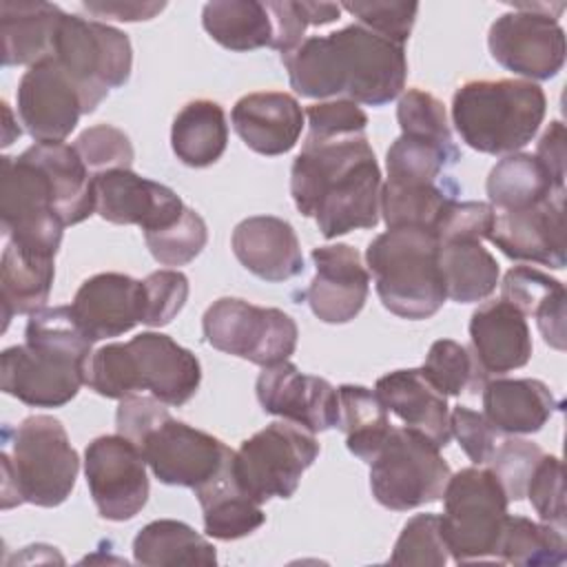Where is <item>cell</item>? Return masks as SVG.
<instances>
[{
  "label": "cell",
  "mask_w": 567,
  "mask_h": 567,
  "mask_svg": "<svg viewBox=\"0 0 567 567\" xmlns=\"http://www.w3.org/2000/svg\"><path fill=\"white\" fill-rule=\"evenodd\" d=\"M381 171L363 135L306 137L290 168V195L321 235L334 239L374 228L381 215Z\"/></svg>",
  "instance_id": "cell-2"
},
{
  "label": "cell",
  "mask_w": 567,
  "mask_h": 567,
  "mask_svg": "<svg viewBox=\"0 0 567 567\" xmlns=\"http://www.w3.org/2000/svg\"><path fill=\"white\" fill-rule=\"evenodd\" d=\"M423 377L445 396H458L463 392H478L489 381L474 352L452 339H439L430 346L421 365Z\"/></svg>",
  "instance_id": "cell-41"
},
{
  "label": "cell",
  "mask_w": 567,
  "mask_h": 567,
  "mask_svg": "<svg viewBox=\"0 0 567 567\" xmlns=\"http://www.w3.org/2000/svg\"><path fill=\"white\" fill-rule=\"evenodd\" d=\"M543 454L545 452L536 443L525 439L509 436L498 441L487 465L498 476L509 501H520L525 496L529 476L536 463L543 458Z\"/></svg>",
  "instance_id": "cell-48"
},
{
  "label": "cell",
  "mask_w": 567,
  "mask_h": 567,
  "mask_svg": "<svg viewBox=\"0 0 567 567\" xmlns=\"http://www.w3.org/2000/svg\"><path fill=\"white\" fill-rule=\"evenodd\" d=\"M315 277L306 301L323 323H348L365 306L370 275L361 255L348 244H328L312 250Z\"/></svg>",
  "instance_id": "cell-21"
},
{
  "label": "cell",
  "mask_w": 567,
  "mask_h": 567,
  "mask_svg": "<svg viewBox=\"0 0 567 567\" xmlns=\"http://www.w3.org/2000/svg\"><path fill=\"white\" fill-rule=\"evenodd\" d=\"M496 210L485 202H454L441 226L436 228L439 241H454V239H472L483 241L489 237L494 228Z\"/></svg>",
  "instance_id": "cell-54"
},
{
  "label": "cell",
  "mask_w": 567,
  "mask_h": 567,
  "mask_svg": "<svg viewBox=\"0 0 567 567\" xmlns=\"http://www.w3.org/2000/svg\"><path fill=\"white\" fill-rule=\"evenodd\" d=\"M496 560L523 567H556L567 560L565 534L525 516L505 518Z\"/></svg>",
  "instance_id": "cell-40"
},
{
  "label": "cell",
  "mask_w": 567,
  "mask_h": 567,
  "mask_svg": "<svg viewBox=\"0 0 567 567\" xmlns=\"http://www.w3.org/2000/svg\"><path fill=\"white\" fill-rule=\"evenodd\" d=\"M450 558L439 514H416L412 516L392 549V565H421V567H443Z\"/></svg>",
  "instance_id": "cell-45"
},
{
  "label": "cell",
  "mask_w": 567,
  "mask_h": 567,
  "mask_svg": "<svg viewBox=\"0 0 567 567\" xmlns=\"http://www.w3.org/2000/svg\"><path fill=\"white\" fill-rule=\"evenodd\" d=\"M441 532L454 563L496 558L507 494L489 467H463L443 489Z\"/></svg>",
  "instance_id": "cell-8"
},
{
  "label": "cell",
  "mask_w": 567,
  "mask_h": 567,
  "mask_svg": "<svg viewBox=\"0 0 567 567\" xmlns=\"http://www.w3.org/2000/svg\"><path fill=\"white\" fill-rule=\"evenodd\" d=\"M489 206L496 213L532 208L554 193L565 190L532 153H512L496 162L487 177Z\"/></svg>",
  "instance_id": "cell-33"
},
{
  "label": "cell",
  "mask_w": 567,
  "mask_h": 567,
  "mask_svg": "<svg viewBox=\"0 0 567 567\" xmlns=\"http://www.w3.org/2000/svg\"><path fill=\"white\" fill-rule=\"evenodd\" d=\"M22 157L47 175L64 226H75L95 213L93 175L73 144L35 142Z\"/></svg>",
  "instance_id": "cell-27"
},
{
  "label": "cell",
  "mask_w": 567,
  "mask_h": 567,
  "mask_svg": "<svg viewBox=\"0 0 567 567\" xmlns=\"http://www.w3.org/2000/svg\"><path fill=\"white\" fill-rule=\"evenodd\" d=\"M255 390L264 412L292 421L315 434L339 425L337 388L321 377L301 372L290 361L264 368Z\"/></svg>",
  "instance_id": "cell-18"
},
{
  "label": "cell",
  "mask_w": 567,
  "mask_h": 567,
  "mask_svg": "<svg viewBox=\"0 0 567 567\" xmlns=\"http://www.w3.org/2000/svg\"><path fill=\"white\" fill-rule=\"evenodd\" d=\"M481 392L483 414L501 434H534L560 410V401L538 379H492Z\"/></svg>",
  "instance_id": "cell-28"
},
{
  "label": "cell",
  "mask_w": 567,
  "mask_h": 567,
  "mask_svg": "<svg viewBox=\"0 0 567 567\" xmlns=\"http://www.w3.org/2000/svg\"><path fill=\"white\" fill-rule=\"evenodd\" d=\"M543 166L551 173L556 184L565 186V126L560 120L549 122L547 131L540 135L534 153Z\"/></svg>",
  "instance_id": "cell-55"
},
{
  "label": "cell",
  "mask_w": 567,
  "mask_h": 567,
  "mask_svg": "<svg viewBox=\"0 0 567 567\" xmlns=\"http://www.w3.org/2000/svg\"><path fill=\"white\" fill-rule=\"evenodd\" d=\"M454 202L456 186L450 179L445 184L385 179L381 186V215L388 228H421L436 233Z\"/></svg>",
  "instance_id": "cell-35"
},
{
  "label": "cell",
  "mask_w": 567,
  "mask_h": 567,
  "mask_svg": "<svg viewBox=\"0 0 567 567\" xmlns=\"http://www.w3.org/2000/svg\"><path fill=\"white\" fill-rule=\"evenodd\" d=\"M439 264L445 295L456 303L483 301L498 286V264L481 241H439Z\"/></svg>",
  "instance_id": "cell-36"
},
{
  "label": "cell",
  "mask_w": 567,
  "mask_h": 567,
  "mask_svg": "<svg viewBox=\"0 0 567 567\" xmlns=\"http://www.w3.org/2000/svg\"><path fill=\"white\" fill-rule=\"evenodd\" d=\"M396 120L401 126V135L419 137L425 142H434L445 148H456L447 122V113L441 100L421 89H408L399 97Z\"/></svg>",
  "instance_id": "cell-46"
},
{
  "label": "cell",
  "mask_w": 567,
  "mask_h": 567,
  "mask_svg": "<svg viewBox=\"0 0 567 567\" xmlns=\"http://www.w3.org/2000/svg\"><path fill=\"white\" fill-rule=\"evenodd\" d=\"M341 9L352 13L361 27H365L396 44H405V40L412 33L416 13H419L416 2H392V0L343 2Z\"/></svg>",
  "instance_id": "cell-50"
},
{
  "label": "cell",
  "mask_w": 567,
  "mask_h": 567,
  "mask_svg": "<svg viewBox=\"0 0 567 567\" xmlns=\"http://www.w3.org/2000/svg\"><path fill=\"white\" fill-rule=\"evenodd\" d=\"M133 443L159 483L193 492L210 481L233 452L217 436L173 419L166 408Z\"/></svg>",
  "instance_id": "cell-15"
},
{
  "label": "cell",
  "mask_w": 567,
  "mask_h": 567,
  "mask_svg": "<svg viewBox=\"0 0 567 567\" xmlns=\"http://www.w3.org/2000/svg\"><path fill=\"white\" fill-rule=\"evenodd\" d=\"M2 111H4V131H2V146H9L13 144L16 137L22 135V128L13 124V117H11V109L7 102H2Z\"/></svg>",
  "instance_id": "cell-57"
},
{
  "label": "cell",
  "mask_w": 567,
  "mask_h": 567,
  "mask_svg": "<svg viewBox=\"0 0 567 567\" xmlns=\"http://www.w3.org/2000/svg\"><path fill=\"white\" fill-rule=\"evenodd\" d=\"M144 319L151 328L168 326L188 299V279L179 270H155L144 281Z\"/></svg>",
  "instance_id": "cell-51"
},
{
  "label": "cell",
  "mask_w": 567,
  "mask_h": 567,
  "mask_svg": "<svg viewBox=\"0 0 567 567\" xmlns=\"http://www.w3.org/2000/svg\"><path fill=\"white\" fill-rule=\"evenodd\" d=\"M144 241L153 259L162 266H184L204 250L208 228L202 215L186 206L179 219L171 226L144 233Z\"/></svg>",
  "instance_id": "cell-43"
},
{
  "label": "cell",
  "mask_w": 567,
  "mask_h": 567,
  "mask_svg": "<svg viewBox=\"0 0 567 567\" xmlns=\"http://www.w3.org/2000/svg\"><path fill=\"white\" fill-rule=\"evenodd\" d=\"M202 381L197 357L162 332L106 343L86 363V385L106 399L151 392L166 405L190 401Z\"/></svg>",
  "instance_id": "cell-4"
},
{
  "label": "cell",
  "mask_w": 567,
  "mask_h": 567,
  "mask_svg": "<svg viewBox=\"0 0 567 567\" xmlns=\"http://www.w3.org/2000/svg\"><path fill=\"white\" fill-rule=\"evenodd\" d=\"M206 33L230 51L272 49L275 31L266 2L257 0H213L202 9Z\"/></svg>",
  "instance_id": "cell-38"
},
{
  "label": "cell",
  "mask_w": 567,
  "mask_h": 567,
  "mask_svg": "<svg viewBox=\"0 0 567 567\" xmlns=\"http://www.w3.org/2000/svg\"><path fill=\"white\" fill-rule=\"evenodd\" d=\"M202 328L213 348L261 368L288 361L299 337V328L288 312L237 297L213 301L204 312Z\"/></svg>",
  "instance_id": "cell-12"
},
{
  "label": "cell",
  "mask_w": 567,
  "mask_h": 567,
  "mask_svg": "<svg viewBox=\"0 0 567 567\" xmlns=\"http://www.w3.org/2000/svg\"><path fill=\"white\" fill-rule=\"evenodd\" d=\"M525 496L529 498L532 507L540 516L543 523L554 525L556 529L565 532V481H563V461L551 454H543L536 463Z\"/></svg>",
  "instance_id": "cell-49"
},
{
  "label": "cell",
  "mask_w": 567,
  "mask_h": 567,
  "mask_svg": "<svg viewBox=\"0 0 567 567\" xmlns=\"http://www.w3.org/2000/svg\"><path fill=\"white\" fill-rule=\"evenodd\" d=\"M374 392L388 408V412L396 414L405 427L427 436L434 445L445 447L452 439L450 430V405L447 396L441 394L421 372V368L412 370H394L383 374Z\"/></svg>",
  "instance_id": "cell-26"
},
{
  "label": "cell",
  "mask_w": 567,
  "mask_h": 567,
  "mask_svg": "<svg viewBox=\"0 0 567 567\" xmlns=\"http://www.w3.org/2000/svg\"><path fill=\"white\" fill-rule=\"evenodd\" d=\"M73 146L93 177L115 168H131L135 157L128 135L111 124H95L82 131Z\"/></svg>",
  "instance_id": "cell-47"
},
{
  "label": "cell",
  "mask_w": 567,
  "mask_h": 567,
  "mask_svg": "<svg viewBox=\"0 0 567 567\" xmlns=\"http://www.w3.org/2000/svg\"><path fill=\"white\" fill-rule=\"evenodd\" d=\"M303 111L295 95L257 91L239 97L230 122L241 142L259 155H284L295 148L303 131Z\"/></svg>",
  "instance_id": "cell-23"
},
{
  "label": "cell",
  "mask_w": 567,
  "mask_h": 567,
  "mask_svg": "<svg viewBox=\"0 0 567 567\" xmlns=\"http://www.w3.org/2000/svg\"><path fill=\"white\" fill-rule=\"evenodd\" d=\"M452 476L441 447L410 427H392L370 463V489L379 505L408 512L436 503Z\"/></svg>",
  "instance_id": "cell-10"
},
{
  "label": "cell",
  "mask_w": 567,
  "mask_h": 567,
  "mask_svg": "<svg viewBox=\"0 0 567 567\" xmlns=\"http://www.w3.org/2000/svg\"><path fill=\"white\" fill-rule=\"evenodd\" d=\"M543 89L529 80H472L452 97V124L461 140L487 155L527 146L545 117Z\"/></svg>",
  "instance_id": "cell-5"
},
{
  "label": "cell",
  "mask_w": 567,
  "mask_h": 567,
  "mask_svg": "<svg viewBox=\"0 0 567 567\" xmlns=\"http://www.w3.org/2000/svg\"><path fill=\"white\" fill-rule=\"evenodd\" d=\"M20 122L35 142H64L84 115V100L69 73L44 58L29 66L16 91Z\"/></svg>",
  "instance_id": "cell-17"
},
{
  "label": "cell",
  "mask_w": 567,
  "mask_h": 567,
  "mask_svg": "<svg viewBox=\"0 0 567 567\" xmlns=\"http://www.w3.org/2000/svg\"><path fill=\"white\" fill-rule=\"evenodd\" d=\"M377 295L401 319H430L445 303L439 237L421 228H388L365 250Z\"/></svg>",
  "instance_id": "cell-6"
},
{
  "label": "cell",
  "mask_w": 567,
  "mask_h": 567,
  "mask_svg": "<svg viewBox=\"0 0 567 567\" xmlns=\"http://www.w3.org/2000/svg\"><path fill=\"white\" fill-rule=\"evenodd\" d=\"M281 62L295 93L312 100L346 95L357 104L383 106L401 95L408 78L403 44L359 22L328 35H308Z\"/></svg>",
  "instance_id": "cell-1"
},
{
  "label": "cell",
  "mask_w": 567,
  "mask_h": 567,
  "mask_svg": "<svg viewBox=\"0 0 567 567\" xmlns=\"http://www.w3.org/2000/svg\"><path fill=\"white\" fill-rule=\"evenodd\" d=\"M0 219L9 241L55 257L64 221L47 175L22 155L0 159Z\"/></svg>",
  "instance_id": "cell-14"
},
{
  "label": "cell",
  "mask_w": 567,
  "mask_h": 567,
  "mask_svg": "<svg viewBox=\"0 0 567 567\" xmlns=\"http://www.w3.org/2000/svg\"><path fill=\"white\" fill-rule=\"evenodd\" d=\"M202 505L204 532L217 540H237L264 525L266 514L252 501L235 476V450L228 454L221 470L195 489Z\"/></svg>",
  "instance_id": "cell-29"
},
{
  "label": "cell",
  "mask_w": 567,
  "mask_h": 567,
  "mask_svg": "<svg viewBox=\"0 0 567 567\" xmlns=\"http://www.w3.org/2000/svg\"><path fill=\"white\" fill-rule=\"evenodd\" d=\"M49 58L80 89L84 113H93L111 89L124 86L133 66V49L126 33L73 13L62 16Z\"/></svg>",
  "instance_id": "cell-9"
},
{
  "label": "cell",
  "mask_w": 567,
  "mask_h": 567,
  "mask_svg": "<svg viewBox=\"0 0 567 567\" xmlns=\"http://www.w3.org/2000/svg\"><path fill=\"white\" fill-rule=\"evenodd\" d=\"M95 213L111 224H135L144 233L179 219L186 204L179 195L131 168H115L93 177Z\"/></svg>",
  "instance_id": "cell-19"
},
{
  "label": "cell",
  "mask_w": 567,
  "mask_h": 567,
  "mask_svg": "<svg viewBox=\"0 0 567 567\" xmlns=\"http://www.w3.org/2000/svg\"><path fill=\"white\" fill-rule=\"evenodd\" d=\"M512 7L489 27L487 47L492 58L529 82L558 75L565 64V31L551 9L563 11L565 4L516 2Z\"/></svg>",
  "instance_id": "cell-13"
},
{
  "label": "cell",
  "mask_w": 567,
  "mask_h": 567,
  "mask_svg": "<svg viewBox=\"0 0 567 567\" xmlns=\"http://www.w3.org/2000/svg\"><path fill=\"white\" fill-rule=\"evenodd\" d=\"M501 299L534 317L547 346L565 350V286L532 266H514L501 284Z\"/></svg>",
  "instance_id": "cell-32"
},
{
  "label": "cell",
  "mask_w": 567,
  "mask_h": 567,
  "mask_svg": "<svg viewBox=\"0 0 567 567\" xmlns=\"http://www.w3.org/2000/svg\"><path fill=\"white\" fill-rule=\"evenodd\" d=\"M166 4L164 2H82V9L95 18L137 22L155 18Z\"/></svg>",
  "instance_id": "cell-56"
},
{
  "label": "cell",
  "mask_w": 567,
  "mask_h": 567,
  "mask_svg": "<svg viewBox=\"0 0 567 567\" xmlns=\"http://www.w3.org/2000/svg\"><path fill=\"white\" fill-rule=\"evenodd\" d=\"M487 239L509 259L565 268V190L532 208L496 213Z\"/></svg>",
  "instance_id": "cell-20"
},
{
  "label": "cell",
  "mask_w": 567,
  "mask_h": 567,
  "mask_svg": "<svg viewBox=\"0 0 567 567\" xmlns=\"http://www.w3.org/2000/svg\"><path fill=\"white\" fill-rule=\"evenodd\" d=\"M319 456L315 432L275 421L246 439L235 452V476L244 492L259 505L270 498H290L301 474Z\"/></svg>",
  "instance_id": "cell-11"
},
{
  "label": "cell",
  "mask_w": 567,
  "mask_h": 567,
  "mask_svg": "<svg viewBox=\"0 0 567 567\" xmlns=\"http://www.w3.org/2000/svg\"><path fill=\"white\" fill-rule=\"evenodd\" d=\"M64 11L51 2H0V38L4 66H33L53 51Z\"/></svg>",
  "instance_id": "cell-30"
},
{
  "label": "cell",
  "mask_w": 567,
  "mask_h": 567,
  "mask_svg": "<svg viewBox=\"0 0 567 567\" xmlns=\"http://www.w3.org/2000/svg\"><path fill=\"white\" fill-rule=\"evenodd\" d=\"M450 430L474 465H487L501 441V432L485 419V414L461 403L450 412Z\"/></svg>",
  "instance_id": "cell-53"
},
{
  "label": "cell",
  "mask_w": 567,
  "mask_h": 567,
  "mask_svg": "<svg viewBox=\"0 0 567 567\" xmlns=\"http://www.w3.org/2000/svg\"><path fill=\"white\" fill-rule=\"evenodd\" d=\"M339 392V425L346 434L348 450L365 461L372 463L383 443L392 432V423L388 416V408L379 399L374 390L363 385L346 383L337 388Z\"/></svg>",
  "instance_id": "cell-39"
},
{
  "label": "cell",
  "mask_w": 567,
  "mask_h": 567,
  "mask_svg": "<svg viewBox=\"0 0 567 567\" xmlns=\"http://www.w3.org/2000/svg\"><path fill=\"white\" fill-rule=\"evenodd\" d=\"M69 308L89 341L120 337L144 319V284L122 272H100L82 281Z\"/></svg>",
  "instance_id": "cell-22"
},
{
  "label": "cell",
  "mask_w": 567,
  "mask_h": 567,
  "mask_svg": "<svg viewBox=\"0 0 567 567\" xmlns=\"http://www.w3.org/2000/svg\"><path fill=\"white\" fill-rule=\"evenodd\" d=\"M461 159L458 148H445L434 142L401 135L385 153L388 179L392 182H439L441 173Z\"/></svg>",
  "instance_id": "cell-42"
},
{
  "label": "cell",
  "mask_w": 567,
  "mask_h": 567,
  "mask_svg": "<svg viewBox=\"0 0 567 567\" xmlns=\"http://www.w3.org/2000/svg\"><path fill=\"white\" fill-rule=\"evenodd\" d=\"M133 558L137 565H215V547L190 525L173 518H159L144 525L133 538Z\"/></svg>",
  "instance_id": "cell-37"
},
{
  "label": "cell",
  "mask_w": 567,
  "mask_h": 567,
  "mask_svg": "<svg viewBox=\"0 0 567 567\" xmlns=\"http://www.w3.org/2000/svg\"><path fill=\"white\" fill-rule=\"evenodd\" d=\"M51 255L9 241L0 261V306L2 330L13 315H33L47 308L55 266Z\"/></svg>",
  "instance_id": "cell-31"
},
{
  "label": "cell",
  "mask_w": 567,
  "mask_h": 567,
  "mask_svg": "<svg viewBox=\"0 0 567 567\" xmlns=\"http://www.w3.org/2000/svg\"><path fill=\"white\" fill-rule=\"evenodd\" d=\"M470 339V350L485 374L518 370L534 350L525 315L503 299L487 301L472 312Z\"/></svg>",
  "instance_id": "cell-25"
},
{
  "label": "cell",
  "mask_w": 567,
  "mask_h": 567,
  "mask_svg": "<svg viewBox=\"0 0 567 567\" xmlns=\"http://www.w3.org/2000/svg\"><path fill=\"white\" fill-rule=\"evenodd\" d=\"M228 144L224 109L213 100H193L182 106L171 126V146L177 159L190 168L215 164Z\"/></svg>",
  "instance_id": "cell-34"
},
{
  "label": "cell",
  "mask_w": 567,
  "mask_h": 567,
  "mask_svg": "<svg viewBox=\"0 0 567 567\" xmlns=\"http://www.w3.org/2000/svg\"><path fill=\"white\" fill-rule=\"evenodd\" d=\"M91 354L69 306L42 308L29 317L24 343L0 357L2 390L29 408H62L84 385Z\"/></svg>",
  "instance_id": "cell-3"
},
{
  "label": "cell",
  "mask_w": 567,
  "mask_h": 567,
  "mask_svg": "<svg viewBox=\"0 0 567 567\" xmlns=\"http://www.w3.org/2000/svg\"><path fill=\"white\" fill-rule=\"evenodd\" d=\"M237 261L255 277L279 284L303 272V255L295 228L275 215L241 219L230 239Z\"/></svg>",
  "instance_id": "cell-24"
},
{
  "label": "cell",
  "mask_w": 567,
  "mask_h": 567,
  "mask_svg": "<svg viewBox=\"0 0 567 567\" xmlns=\"http://www.w3.org/2000/svg\"><path fill=\"white\" fill-rule=\"evenodd\" d=\"M303 115L308 117V137L363 135L368 126V115L361 106L346 97L310 104Z\"/></svg>",
  "instance_id": "cell-52"
},
{
  "label": "cell",
  "mask_w": 567,
  "mask_h": 567,
  "mask_svg": "<svg viewBox=\"0 0 567 567\" xmlns=\"http://www.w3.org/2000/svg\"><path fill=\"white\" fill-rule=\"evenodd\" d=\"M0 461L4 509L20 503L58 507L71 496L80 472L64 425L47 414L27 416L13 430L11 454L4 450Z\"/></svg>",
  "instance_id": "cell-7"
},
{
  "label": "cell",
  "mask_w": 567,
  "mask_h": 567,
  "mask_svg": "<svg viewBox=\"0 0 567 567\" xmlns=\"http://www.w3.org/2000/svg\"><path fill=\"white\" fill-rule=\"evenodd\" d=\"M270 20H272V49L281 55L292 51L299 42L306 40L308 27H323L334 22L341 16V4L337 2H310V0H281L266 2Z\"/></svg>",
  "instance_id": "cell-44"
},
{
  "label": "cell",
  "mask_w": 567,
  "mask_h": 567,
  "mask_svg": "<svg viewBox=\"0 0 567 567\" xmlns=\"http://www.w3.org/2000/svg\"><path fill=\"white\" fill-rule=\"evenodd\" d=\"M84 476L91 498L106 520H131L148 501L146 461L122 434L93 439L84 450Z\"/></svg>",
  "instance_id": "cell-16"
}]
</instances>
